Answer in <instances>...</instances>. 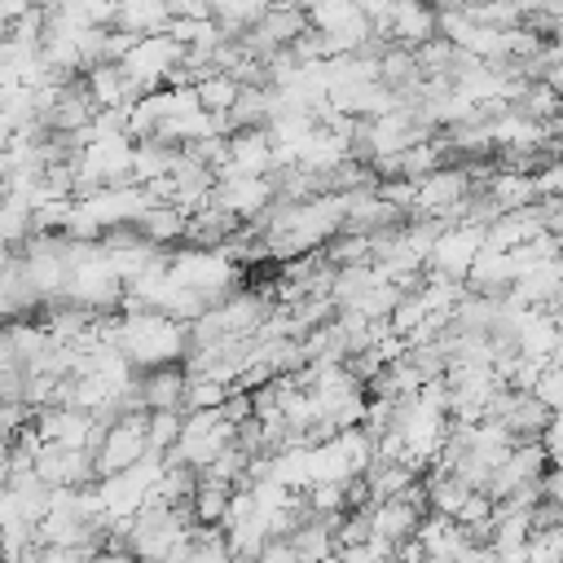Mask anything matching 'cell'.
Here are the masks:
<instances>
[{"instance_id":"obj_1","label":"cell","mask_w":563,"mask_h":563,"mask_svg":"<svg viewBox=\"0 0 563 563\" xmlns=\"http://www.w3.org/2000/svg\"><path fill=\"white\" fill-rule=\"evenodd\" d=\"M150 457V413H123L119 422H106L92 462H97V484L132 471L136 462Z\"/></svg>"},{"instance_id":"obj_2","label":"cell","mask_w":563,"mask_h":563,"mask_svg":"<svg viewBox=\"0 0 563 563\" xmlns=\"http://www.w3.org/2000/svg\"><path fill=\"white\" fill-rule=\"evenodd\" d=\"M484 242H488V229L484 224H471L466 220V224L444 229L440 242H435V251H431V273H440L449 282H466L471 268H475V260L484 255Z\"/></svg>"},{"instance_id":"obj_3","label":"cell","mask_w":563,"mask_h":563,"mask_svg":"<svg viewBox=\"0 0 563 563\" xmlns=\"http://www.w3.org/2000/svg\"><path fill=\"white\" fill-rule=\"evenodd\" d=\"M189 369L185 365H158L141 374V409L145 413H185Z\"/></svg>"},{"instance_id":"obj_4","label":"cell","mask_w":563,"mask_h":563,"mask_svg":"<svg viewBox=\"0 0 563 563\" xmlns=\"http://www.w3.org/2000/svg\"><path fill=\"white\" fill-rule=\"evenodd\" d=\"M537 194H541V189H537V176H528V172H493V176H488V189H484V198H488V207H493L497 216L528 211V202H532Z\"/></svg>"},{"instance_id":"obj_5","label":"cell","mask_w":563,"mask_h":563,"mask_svg":"<svg viewBox=\"0 0 563 563\" xmlns=\"http://www.w3.org/2000/svg\"><path fill=\"white\" fill-rule=\"evenodd\" d=\"M136 233L150 242V246H167L176 238H189V211L180 207H150L141 220H136Z\"/></svg>"},{"instance_id":"obj_6","label":"cell","mask_w":563,"mask_h":563,"mask_svg":"<svg viewBox=\"0 0 563 563\" xmlns=\"http://www.w3.org/2000/svg\"><path fill=\"white\" fill-rule=\"evenodd\" d=\"M233 493L238 488H229V484H216V479H202L198 484V493H194V523L198 528H224V519H229V510H233Z\"/></svg>"},{"instance_id":"obj_7","label":"cell","mask_w":563,"mask_h":563,"mask_svg":"<svg viewBox=\"0 0 563 563\" xmlns=\"http://www.w3.org/2000/svg\"><path fill=\"white\" fill-rule=\"evenodd\" d=\"M238 97H242V84H238L233 75H211V79H202V84H198V101H202V110H207V114L229 119V114H233V106H238Z\"/></svg>"},{"instance_id":"obj_8","label":"cell","mask_w":563,"mask_h":563,"mask_svg":"<svg viewBox=\"0 0 563 563\" xmlns=\"http://www.w3.org/2000/svg\"><path fill=\"white\" fill-rule=\"evenodd\" d=\"M255 563H299L295 541H290V537H273V541L260 550V559H255Z\"/></svg>"}]
</instances>
